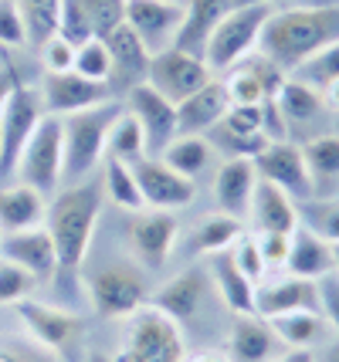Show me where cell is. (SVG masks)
<instances>
[{"label": "cell", "mask_w": 339, "mask_h": 362, "mask_svg": "<svg viewBox=\"0 0 339 362\" xmlns=\"http://www.w3.org/2000/svg\"><path fill=\"white\" fill-rule=\"evenodd\" d=\"M85 291L98 318H126L149 298L146 274L130 261H115L85 274Z\"/></svg>", "instance_id": "cell-8"}, {"label": "cell", "mask_w": 339, "mask_h": 362, "mask_svg": "<svg viewBox=\"0 0 339 362\" xmlns=\"http://www.w3.org/2000/svg\"><path fill=\"white\" fill-rule=\"evenodd\" d=\"M241 234H248V223H244L241 217H231V214H221V210H217V214H210V217H204V221L197 223L194 254H207V257L227 254Z\"/></svg>", "instance_id": "cell-32"}, {"label": "cell", "mask_w": 339, "mask_h": 362, "mask_svg": "<svg viewBox=\"0 0 339 362\" xmlns=\"http://www.w3.org/2000/svg\"><path fill=\"white\" fill-rule=\"evenodd\" d=\"M45 115L48 112L41 102V92L31 88L24 78H17L7 102H4V112H0V187L14 180L17 159Z\"/></svg>", "instance_id": "cell-6"}, {"label": "cell", "mask_w": 339, "mask_h": 362, "mask_svg": "<svg viewBox=\"0 0 339 362\" xmlns=\"http://www.w3.org/2000/svg\"><path fill=\"white\" fill-rule=\"evenodd\" d=\"M255 187H258L255 163L244 156H227L217 166V173H214V200H217V210L248 221V206H251Z\"/></svg>", "instance_id": "cell-20"}, {"label": "cell", "mask_w": 339, "mask_h": 362, "mask_svg": "<svg viewBox=\"0 0 339 362\" xmlns=\"http://www.w3.org/2000/svg\"><path fill=\"white\" fill-rule=\"evenodd\" d=\"M45 217H48V200L34 187L28 183L0 187V234L45 227Z\"/></svg>", "instance_id": "cell-26"}, {"label": "cell", "mask_w": 339, "mask_h": 362, "mask_svg": "<svg viewBox=\"0 0 339 362\" xmlns=\"http://www.w3.org/2000/svg\"><path fill=\"white\" fill-rule=\"evenodd\" d=\"M323 105L329 112H336V115H339V81H333V85L323 92Z\"/></svg>", "instance_id": "cell-51"}, {"label": "cell", "mask_w": 339, "mask_h": 362, "mask_svg": "<svg viewBox=\"0 0 339 362\" xmlns=\"http://www.w3.org/2000/svg\"><path fill=\"white\" fill-rule=\"evenodd\" d=\"M275 362H316V356H312V349H289L282 359Z\"/></svg>", "instance_id": "cell-50"}, {"label": "cell", "mask_w": 339, "mask_h": 362, "mask_svg": "<svg viewBox=\"0 0 339 362\" xmlns=\"http://www.w3.org/2000/svg\"><path fill=\"white\" fill-rule=\"evenodd\" d=\"M102 204H105L102 180H92V176L51 197L45 227L58 251V271L81 268L85 254L92 247V237H96L98 217H102Z\"/></svg>", "instance_id": "cell-2"}, {"label": "cell", "mask_w": 339, "mask_h": 362, "mask_svg": "<svg viewBox=\"0 0 339 362\" xmlns=\"http://www.w3.org/2000/svg\"><path fill=\"white\" fill-rule=\"evenodd\" d=\"M173 4H180V0H173Z\"/></svg>", "instance_id": "cell-58"}, {"label": "cell", "mask_w": 339, "mask_h": 362, "mask_svg": "<svg viewBox=\"0 0 339 362\" xmlns=\"http://www.w3.org/2000/svg\"><path fill=\"white\" fill-rule=\"evenodd\" d=\"M207 291H210L207 271L187 268V271H180V274H173L166 284H160L146 301H149L153 308L166 312L170 318H177L180 325H183V322H190V318L204 308Z\"/></svg>", "instance_id": "cell-19"}, {"label": "cell", "mask_w": 339, "mask_h": 362, "mask_svg": "<svg viewBox=\"0 0 339 362\" xmlns=\"http://www.w3.org/2000/svg\"><path fill=\"white\" fill-rule=\"evenodd\" d=\"M248 217L255 234H295L299 227V204L282 187H275L268 180H258V187L251 193Z\"/></svg>", "instance_id": "cell-21"}, {"label": "cell", "mask_w": 339, "mask_h": 362, "mask_svg": "<svg viewBox=\"0 0 339 362\" xmlns=\"http://www.w3.org/2000/svg\"><path fill=\"white\" fill-rule=\"evenodd\" d=\"M299 227L326 240L329 247L339 244V197H309L299 204Z\"/></svg>", "instance_id": "cell-36"}, {"label": "cell", "mask_w": 339, "mask_h": 362, "mask_svg": "<svg viewBox=\"0 0 339 362\" xmlns=\"http://www.w3.org/2000/svg\"><path fill=\"white\" fill-rule=\"evenodd\" d=\"M28 45L24 37V24H21V14H17L14 0H0V47H21Z\"/></svg>", "instance_id": "cell-46"}, {"label": "cell", "mask_w": 339, "mask_h": 362, "mask_svg": "<svg viewBox=\"0 0 339 362\" xmlns=\"http://www.w3.org/2000/svg\"><path fill=\"white\" fill-rule=\"evenodd\" d=\"M336 129H339V115H336Z\"/></svg>", "instance_id": "cell-56"}, {"label": "cell", "mask_w": 339, "mask_h": 362, "mask_svg": "<svg viewBox=\"0 0 339 362\" xmlns=\"http://www.w3.org/2000/svg\"><path fill=\"white\" fill-rule=\"evenodd\" d=\"M0 362H31L28 356H21L17 349H0Z\"/></svg>", "instance_id": "cell-52"}, {"label": "cell", "mask_w": 339, "mask_h": 362, "mask_svg": "<svg viewBox=\"0 0 339 362\" xmlns=\"http://www.w3.org/2000/svg\"><path fill=\"white\" fill-rule=\"evenodd\" d=\"M272 325L275 339L289 349H312L326 332V318L319 308H302V312H285V315L265 318Z\"/></svg>", "instance_id": "cell-30"}, {"label": "cell", "mask_w": 339, "mask_h": 362, "mask_svg": "<svg viewBox=\"0 0 339 362\" xmlns=\"http://www.w3.org/2000/svg\"><path fill=\"white\" fill-rule=\"evenodd\" d=\"M231 261L238 264V271H241L248 281H255V284H261L265 281V274H268L255 234H241L238 240H234V247H231Z\"/></svg>", "instance_id": "cell-42"}, {"label": "cell", "mask_w": 339, "mask_h": 362, "mask_svg": "<svg viewBox=\"0 0 339 362\" xmlns=\"http://www.w3.org/2000/svg\"><path fill=\"white\" fill-rule=\"evenodd\" d=\"M156 159H163V163H166L170 170H177L180 176L197 180V176L214 163V142H210L207 136H177Z\"/></svg>", "instance_id": "cell-31"}, {"label": "cell", "mask_w": 339, "mask_h": 362, "mask_svg": "<svg viewBox=\"0 0 339 362\" xmlns=\"http://www.w3.org/2000/svg\"><path fill=\"white\" fill-rule=\"evenodd\" d=\"M126 109L143 126L149 156H160L163 149L177 139V105L166 102L149 81H139V85H132L126 92Z\"/></svg>", "instance_id": "cell-14"}, {"label": "cell", "mask_w": 339, "mask_h": 362, "mask_svg": "<svg viewBox=\"0 0 339 362\" xmlns=\"http://www.w3.org/2000/svg\"><path fill=\"white\" fill-rule=\"evenodd\" d=\"M292 78L306 81V85H312L316 92L323 95L333 81H339V41H333L329 47L316 51L309 62H302L295 71H292Z\"/></svg>", "instance_id": "cell-39"}, {"label": "cell", "mask_w": 339, "mask_h": 362, "mask_svg": "<svg viewBox=\"0 0 339 362\" xmlns=\"http://www.w3.org/2000/svg\"><path fill=\"white\" fill-rule=\"evenodd\" d=\"M105 156L122 159V163H130V166H136L139 159L149 156V149H146V132H143V126L136 122V115H132L130 109L119 112V119H115L113 132H109Z\"/></svg>", "instance_id": "cell-37"}, {"label": "cell", "mask_w": 339, "mask_h": 362, "mask_svg": "<svg viewBox=\"0 0 339 362\" xmlns=\"http://www.w3.org/2000/svg\"><path fill=\"white\" fill-rule=\"evenodd\" d=\"M14 308H17L21 325L28 329V335H31L41 349H48V352L65 349L81 332V318L75 315V312L58 308V305H48V301L24 298V301H17Z\"/></svg>", "instance_id": "cell-18"}, {"label": "cell", "mask_w": 339, "mask_h": 362, "mask_svg": "<svg viewBox=\"0 0 339 362\" xmlns=\"http://www.w3.org/2000/svg\"><path fill=\"white\" fill-rule=\"evenodd\" d=\"M326 362H339V342L333 349H329V356H326Z\"/></svg>", "instance_id": "cell-54"}, {"label": "cell", "mask_w": 339, "mask_h": 362, "mask_svg": "<svg viewBox=\"0 0 339 362\" xmlns=\"http://www.w3.org/2000/svg\"><path fill=\"white\" fill-rule=\"evenodd\" d=\"M21 78V71H17L11 62L0 64V112H4V102H7V95H11V88H14V81Z\"/></svg>", "instance_id": "cell-48"}, {"label": "cell", "mask_w": 339, "mask_h": 362, "mask_svg": "<svg viewBox=\"0 0 339 362\" xmlns=\"http://www.w3.org/2000/svg\"><path fill=\"white\" fill-rule=\"evenodd\" d=\"M251 163H255V170H258V180H268L275 187H282L289 197H295V200L316 197L306 156H302V146H295V142H289V139L268 142Z\"/></svg>", "instance_id": "cell-12"}, {"label": "cell", "mask_w": 339, "mask_h": 362, "mask_svg": "<svg viewBox=\"0 0 339 362\" xmlns=\"http://www.w3.org/2000/svg\"><path fill=\"white\" fill-rule=\"evenodd\" d=\"M339 41V4H306V7H275L258 37V51L292 75L316 51Z\"/></svg>", "instance_id": "cell-1"}, {"label": "cell", "mask_w": 339, "mask_h": 362, "mask_svg": "<svg viewBox=\"0 0 339 362\" xmlns=\"http://www.w3.org/2000/svg\"><path fill=\"white\" fill-rule=\"evenodd\" d=\"M139 193H143V204L149 210H180V206L194 204L197 197V183L180 176L177 170H170L163 159L146 156L132 166Z\"/></svg>", "instance_id": "cell-15"}, {"label": "cell", "mask_w": 339, "mask_h": 362, "mask_svg": "<svg viewBox=\"0 0 339 362\" xmlns=\"http://www.w3.org/2000/svg\"><path fill=\"white\" fill-rule=\"evenodd\" d=\"M244 4H251V0H187V4H183V24H180L177 45L173 47L204 58V45H207L210 31H214L231 11H238Z\"/></svg>", "instance_id": "cell-23"}, {"label": "cell", "mask_w": 339, "mask_h": 362, "mask_svg": "<svg viewBox=\"0 0 339 362\" xmlns=\"http://www.w3.org/2000/svg\"><path fill=\"white\" fill-rule=\"evenodd\" d=\"M71 71L81 75L88 81H109L113 78V58H109V47L102 45L98 37L85 41L81 47H75V64Z\"/></svg>", "instance_id": "cell-41"}, {"label": "cell", "mask_w": 339, "mask_h": 362, "mask_svg": "<svg viewBox=\"0 0 339 362\" xmlns=\"http://www.w3.org/2000/svg\"><path fill=\"white\" fill-rule=\"evenodd\" d=\"M14 176L21 183L34 187L41 197H54L65 176V129L58 115H45L34 129L31 142L17 159Z\"/></svg>", "instance_id": "cell-7"}, {"label": "cell", "mask_w": 339, "mask_h": 362, "mask_svg": "<svg viewBox=\"0 0 339 362\" xmlns=\"http://www.w3.org/2000/svg\"><path fill=\"white\" fill-rule=\"evenodd\" d=\"M122 342L115 362H183L187 359V339L177 318L153 308L149 301L139 305L132 315L122 318Z\"/></svg>", "instance_id": "cell-4"}, {"label": "cell", "mask_w": 339, "mask_h": 362, "mask_svg": "<svg viewBox=\"0 0 339 362\" xmlns=\"http://www.w3.org/2000/svg\"><path fill=\"white\" fill-rule=\"evenodd\" d=\"M316 291H319V312H323L326 325L339 335V274H326L316 281Z\"/></svg>", "instance_id": "cell-45"}, {"label": "cell", "mask_w": 339, "mask_h": 362, "mask_svg": "<svg viewBox=\"0 0 339 362\" xmlns=\"http://www.w3.org/2000/svg\"><path fill=\"white\" fill-rule=\"evenodd\" d=\"M102 45L109 47L113 71H115V78L126 85V92H130L132 85L146 81V71H149V58H153V51L139 41V34L132 31L126 21H122L109 37H102Z\"/></svg>", "instance_id": "cell-25"}, {"label": "cell", "mask_w": 339, "mask_h": 362, "mask_svg": "<svg viewBox=\"0 0 339 362\" xmlns=\"http://www.w3.org/2000/svg\"><path fill=\"white\" fill-rule=\"evenodd\" d=\"M312 187H326L339 180V132H326V136H312L302 146Z\"/></svg>", "instance_id": "cell-38"}, {"label": "cell", "mask_w": 339, "mask_h": 362, "mask_svg": "<svg viewBox=\"0 0 339 362\" xmlns=\"http://www.w3.org/2000/svg\"><path fill=\"white\" fill-rule=\"evenodd\" d=\"M333 261H336V274H339V244L333 247Z\"/></svg>", "instance_id": "cell-55"}, {"label": "cell", "mask_w": 339, "mask_h": 362, "mask_svg": "<svg viewBox=\"0 0 339 362\" xmlns=\"http://www.w3.org/2000/svg\"><path fill=\"white\" fill-rule=\"evenodd\" d=\"M102 193H105L119 210H130V214L146 210L139 183H136V173H132L130 163H122V159H113V156L102 159Z\"/></svg>", "instance_id": "cell-33"}, {"label": "cell", "mask_w": 339, "mask_h": 362, "mask_svg": "<svg viewBox=\"0 0 339 362\" xmlns=\"http://www.w3.org/2000/svg\"><path fill=\"white\" fill-rule=\"evenodd\" d=\"M126 109L122 102H105L96 109L75 112L62 119L65 129V176L62 183H81L96 173V166H102L105 159V146H109V132H113L119 112Z\"/></svg>", "instance_id": "cell-3"}, {"label": "cell", "mask_w": 339, "mask_h": 362, "mask_svg": "<svg viewBox=\"0 0 339 362\" xmlns=\"http://www.w3.org/2000/svg\"><path fill=\"white\" fill-rule=\"evenodd\" d=\"M275 346H278V339L261 315H238L227 332L231 362H272Z\"/></svg>", "instance_id": "cell-27"}, {"label": "cell", "mask_w": 339, "mask_h": 362, "mask_svg": "<svg viewBox=\"0 0 339 362\" xmlns=\"http://www.w3.org/2000/svg\"><path fill=\"white\" fill-rule=\"evenodd\" d=\"M126 24L156 54L163 47L177 45L180 24H183V4H173V0H126Z\"/></svg>", "instance_id": "cell-16"}, {"label": "cell", "mask_w": 339, "mask_h": 362, "mask_svg": "<svg viewBox=\"0 0 339 362\" xmlns=\"http://www.w3.org/2000/svg\"><path fill=\"white\" fill-rule=\"evenodd\" d=\"M183 362H231V356H227V352H214V349H207V352H194V356H187Z\"/></svg>", "instance_id": "cell-49"}, {"label": "cell", "mask_w": 339, "mask_h": 362, "mask_svg": "<svg viewBox=\"0 0 339 362\" xmlns=\"http://www.w3.org/2000/svg\"><path fill=\"white\" fill-rule=\"evenodd\" d=\"M0 261L24 268L34 281H48V278L58 274V251H54L48 227L0 234Z\"/></svg>", "instance_id": "cell-17"}, {"label": "cell", "mask_w": 339, "mask_h": 362, "mask_svg": "<svg viewBox=\"0 0 339 362\" xmlns=\"http://www.w3.org/2000/svg\"><path fill=\"white\" fill-rule=\"evenodd\" d=\"M285 271L295 274V278H306V281H319V278H326V274L336 271L333 247H329L326 240H319L316 234H309L306 227H295Z\"/></svg>", "instance_id": "cell-28"}, {"label": "cell", "mask_w": 339, "mask_h": 362, "mask_svg": "<svg viewBox=\"0 0 339 362\" xmlns=\"http://www.w3.org/2000/svg\"><path fill=\"white\" fill-rule=\"evenodd\" d=\"M302 308H319L316 281L285 274V278H275V281H261L255 288V315H261V318L285 315V312H302Z\"/></svg>", "instance_id": "cell-24"}, {"label": "cell", "mask_w": 339, "mask_h": 362, "mask_svg": "<svg viewBox=\"0 0 339 362\" xmlns=\"http://www.w3.org/2000/svg\"><path fill=\"white\" fill-rule=\"evenodd\" d=\"M214 78V71L207 68V62L200 54H187L180 47H163L149 58V71H146V81L156 88V92L180 105L183 98H190L194 92H200L207 81Z\"/></svg>", "instance_id": "cell-9"}, {"label": "cell", "mask_w": 339, "mask_h": 362, "mask_svg": "<svg viewBox=\"0 0 339 362\" xmlns=\"http://www.w3.org/2000/svg\"><path fill=\"white\" fill-rule=\"evenodd\" d=\"M41 102H45V112L48 115H75V112L96 109V105H105L113 102L115 92L109 81H88L75 75V71H58V75H48L45 71V81H41Z\"/></svg>", "instance_id": "cell-10"}, {"label": "cell", "mask_w": 339, "mask_h": 362, "mask_svg": "<svg viewBox=\"0 0 339 362\" xmlns=\"http://www.w3.org/2000/svg\"><path fill=\"white\" fill-rule=\"evenodd\" d=\"M88 362H115L113 356H105V352H92V356H88Z\"/></svg>", "instance_id": "cell-53"}, {"label": "cell", "mask_w": 339, "mask_h": 362, "mask_svg": "<svg viewBox=\"0 0 339 362\" xmlns=\"http://www.w3.org/2000/svg\"><path fill=\"white\" fill-rule=\"evenodd\" d=\"M21 24H24V37L31 47L48 45L58 34V17H62V0H14Z\"/></svg>", "instance_id": "cell-34"}, {"label": "cell", "mask_w": 339, "mask_h": 362, "mask_svg": "<svg viewBox=\"0 0 339 362\" xmlns=\"http://www.w3.org/2000/svg\"><path fill=\"white\" fill-rule=\"evenodd\" d=\"M34 284H38V281H34L24 268L0 261V305H17V301L31 298Z\"/></svg>", "instance_id": "cell-43"}, {"label": "cell", "mask_w": 339, "mask_h": 362, "mask_svg": "<svg viewBox=\"0 0 339 362\" xmlns=\"http://www.w3.org/2000/svg\"><path fill=\"white\" fill-rule=\"evenodd\" d=\"M275 102H278V109H282V115H285L289 126H302V122L316 119V115L326 109L323 95L316 92L312 85H306V81L292 78V75L282 81V88H278V95H275Z\"/></svg>", "instance_id": "cell-35"}, {"label": "cell", "mask_w": 339, "mask_h": 362, "mask_svg": "<svg viewBox=\"0 0 339 362\" xmlns=\"http://www.w3.org/2000/svg\"><path fill=\"white\" fill-rule=\"evenodd\" d=\"M81 7V14L92 28V37H109V34L126 21V0H75Z\"/></svg>", "instance_id": "cell-40"}, {"label": "cell", "mask_w": 339, "mask_h": 362, "mask_svg": "<svg viewBox=\"0 0 339 362\" xmlns=\"http://www.w3.org/2000/svg\"><path fill=\"white\" fill-rule=\"evenodd\" d=\"M289 78L275 62H268L261 51H251L244 62L224 71V88L231 105H265L268 98L278 95L282 81Z\"/></svg>", "instance_id": "cell-13"}, {"label": "cell", "mask_w": 339, "mask_h": 362, "mask_svg": "<svg viewBox=\"0 0 339 362\" xmlns=\"http://www.w3.org/2000/svg\"><path fill=\"white\" fill-rule=\"evenodd\" d=\"M275 4L272 0H251L231 14L210 31L207 45H204V62L214 75H224L227 68H234L238 62H244L251 51H258V37L265 21L272 17Z\"/></svg>", "instance_id": "cell-5"}, {"label": "cell", "mask_w": 339, "mask_h": 362, "mask_svg": "<svg viewBox=\"0 0 339 362\" xmlns=\"http://www.w3.org/2000/svg\"><path fill=\"white\" fill-rule=\"evenodd\" d=\"M258 251L265 257V268H285L292 247V234H255Z\"/></svg>", "instance_id": "cell-47"}, {"label": "cell", "mask_w": 339, "mask_h": 362, "mask_svg": "<svg viewBox=\"0 0 339 362\" xmlns=\"http://www.w3.org/2000/svg\"><path fill=\"white\" fill-rule=\"evenodd\" d=\"M180 237V223L173 210H139L132 214L130 223V251L143 268L156 271L166 264V257L173 254Z\"/></svg>", "instance_id": "cell-11"}, {"label": "cell", "mask_w": 339, "mask_h": 362, "mask_svg": "<svg viewBox=\"0 0 339 362\" xmlns=\"http://www.w3.org/2000/svg\"><path fill=\"white\" fill-rule=\"evenodd\" d=\"M231 109V98L221 78H210L200 92L177 105V136H207Z\"/></svg>", "instance_id": "cell-22"}, {"label": "cell", "mask_w": 339, "mask_h": 362, "mask_svg": "<svg viewBox=\"0 0 339 362\" xmlns=\"http://www.w3.org/2000/svg\"><path fill=\"white\" fill-rule=\"evenodd\" d=\"M0 54H4V47H0Z\"/></svg>", "instance_id": "cell-57"}, {"label": "cell", "mask_w": 339, "mask_h": 362, "mask_svg": "<svg viewBox=\"0 0 339 362\" xmlns=\"http://www.w3.org/2000/svg\"><path fill=\"white\" fill-rule=\"evenodd\" d=\"M38 51H41V64H45V71H48V75L71 71V64H75V45H68L62 34H54L48 45H41Z\"/></svg>", "instance_id": "cell-44"}, {"label": "cell", "mask_w": 339, "mask_h": 362, "mask_svg": "<svg viewBox=\"0 0 339 362\" xmlns=\"http://www.w3.org/2000/svg\"><path fill=\"white\" fill-rule=\"evenodd\" d=\"M210 281H214V291L221 295L227 308L234 315H255V288L258 284L248 281L238 264L231 261V254H214L210 261Z\"/></svg>", "instance_id": "cell-29"}]
</instances>
